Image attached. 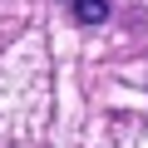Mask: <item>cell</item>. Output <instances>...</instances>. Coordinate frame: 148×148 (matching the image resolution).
<instances>
[{
  "label": "cell",
  "instance_id": "6da1fadb",
  "mask_svg": "<svg viewBox=\"0 0 148 148\" xmlns=\"http://www.w3.org/2000/svg\"><path fill=\"white\" fill-rule=\"evenodd\" d=\"M69 15L79 25H104L109 20V0H69Z\"/></svg>",
  "mask_w": 148,
  "mask_h": 148
}]
</instances>
